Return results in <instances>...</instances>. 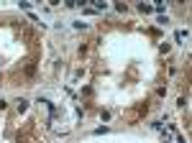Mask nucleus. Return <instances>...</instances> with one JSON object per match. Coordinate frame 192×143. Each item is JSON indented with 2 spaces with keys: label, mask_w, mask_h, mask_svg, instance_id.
<instances>
[{
  "label": "nucleus",
  "mask_w": 192,
  "mask_h": 143,
  "mask_svg": "<svg viewBox=\"0 0 192 143\" xmlns=\"http://www.w3.org/2000/svg\"><path fill=\"white\" fill-rule=\"evenodd\" d=\"M26 107H28V102H26V100H18V110H20V113H23Z\"/></svg>",
  "instance_id": "f257e3e1"
}]
</instances>
